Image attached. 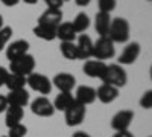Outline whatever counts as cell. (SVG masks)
I'll return each mask as SVG.
<instances>
[{"mask_svg": "<svg viewBox=\"0 0 152 137\" xmlns=\"http://www.w3.org/2000/svg\"><path fill=\"white\" fill-rule=\"evenodd\" d=\"M5 6H8V8H11V6H17L18 3H20V0H0Z\"/></svg>", "mask_w": 152, "mask_h": 137, "instance_id": "obj_34", "label": "cell"}, {"mask_svg": "<svg viewBox=\"0 0 152 137\" xmlns=\"http://www.w3.org/2000/svg\"><path fill=\"white\" fill-rule=\"evenodd\" d=\"M61 2H62V3H64V2H69V0H61Z\"/></svg>", "mask_w": 152, "mask_h": 137, "instance_id": "obj_39", "label": "cell"}, {"mask_svg": "<svg viewBox=\"0 0 152 137\" xmlns=\"http://www.w3.org/2000/svg\"><path fill=\"white\" fill-rule=\"evenodd\" d=\"M140 44L138 43H129L128 46H126L123 49V52L120 53L119 56V64L120 66H129V64H134L137 58L140 56Z\"/></svg>", "mask_w": 152, "mask_h": 137, "instance_id": "obj_10", "label": "cell"}, {"mask_svg": "<svg viewBox=\"0 0 152 137\" xmlns=\"http://www.w3.org/2000/svg\"><path fill=\"white\" fill-rule=\"evenodd\" d=\"M2 28H3V17L0 15V29H2Z\"/></svg>", "mask_w": 152, "mask_h": 137, "instance_id": "obj_38", "label": "cell"}, {"mask_svg": "<svg viewBox=\"0 0 152 137\" xmlns=\"http://www.w3.org/2000/svg\"><path fill=\"white\" fill-rule=\"evenodd\" d=\"M90 2H91V0H75V3L78 5V6H81V8L88 6V5H90Z\"/></svg>", "mask_w": 152, "mask_h": 137, "instance_id": "obj_35", "label": "cell"}, {"mask_svg": "<svg viewBox=\"0 0 152 137\" xmlns=\"http://www.w3.org/2000/svg\"><path fill=\"white\" fill-rule=\"evenodd\" d=\"M76 34L72 23L70 21H64V23H59V26L56 28V38L61 40V43H67V41H75L76 38Z\"/></svg>", "mask_w": 152, "mask_h": 137, "instance_id": "obj_20", "label": "cell"}, {"mask_svg": "<svg viewBox=\"0 0 152 137\" xmlns=\"http://www.w3.org/2000/svg\"><path fill=\"white\" fill-rule=\"evenodd\" d=\"M31 111H32L35 116H40V117H50V116H53L55 108H53V104L50 102L47 97L40 96V97H37L35 101L31 104Z\"/></svg>", "mask_w": 152, "mask_h": 137, "instance_id": "obj_8", "label": "cell"}, {"mask_svg": "<svg viewBox=\"0 0 152 137\" xmlns=\"http://www.w3.org/2000/svg\"><path fill=\"white\" fill-rule=\"evenodd\" d=\"M119 96V89L113 85H108V84H102L96 90V99H99L102 104H111L117 99Z\"/></svg>", "mask_w": 152, "mask_h": 137, "instance_id": "obj_15", "label": "cell"}, {"mask_svg": "<svg viewBox=\"0 0 152 137\" xmlns=\"http://www.w3.org/2000/svg\"><path fill=\"white\" fill-rule=\"evenodd\" d=\"M76 47H78V56L79 59H88L93 55V41L88 35H79L78 37V43H76Z\"/></svg>", "mask_w": 152, "mask_h": 137, "instance_id": "obj_16", "label": "cell"}, {"mask_svg": "<svg viewBox=\"0 0 152 137\" xmlns=\"http://www.w3.org/2000/svg\"><path fill=\"white\" fill-rule=\"evenodd\" d=\"M116 55V47L114 43L108 38V37H99L96 43H93V58L97 61H105L110 59Z\"/></svg>", "mask_w": 152, "mask_h": 137, "instance_id": "obj_3", "label": "cell"}, {"mask_svg": "<svg viewBox=\"0 0 152 137\" xmlns=\"http://www.w3.org/2000/svg\"><path fill=\"white\" fill-rule=\"evenodd\" d=\"M34 70H35V59L29 53L23 55L17 59H12L11 64H9L11 73L20 75V76H24V78H28L31 73H34Z\"/></svg>", "mask_w": 152, "mask_h": 137, "instance_id": "obj_4", "label": "cell"}, {"mask_svg": "<svg viewBox=\"0 0 152 137\" xmlns=\"http://www.w3.org/2000/svg\"><path fill=\"white\" fill-rule=\"evenodd\" d=\"M72 137H91V136H90V134H87L85 131H76V133H73Z\"/></svg>", "mask_w": 152, "mask_h": 137, "instance_id": "obj_36", "label": "cell"}, {"mask_svg": "<svg viewBox=\"0 0 152 137\" xmlns=\"http://www.w3.org/2000/svg\"><path fill=\"white\" fill-rule=\"evenodd\" d=\"M6 101H8V105H14V107H20L23 108L24 105L29 104V93L28 90H12L6 95Z\"/></svg>", "mask_w": 152, "mask_h": 137, "instance_id": "obj_17", "label": "cell"}, {"mask_svg": "<svg viewBox=\"0 0 152 137\" xmlns=\"http://www.w3.org/2000/svg\"><path fill=\"white\" fill-rule=\"evenodd\" d=\"M8 108V101H6V96L0 95V113H3V111Z\"/></svg>", "mask_w": 152, "mask_h": 137, "instance_id": "obj_32", "label": "cell"}, {"mask_svg": "<svg viewBox=\"0 0 152 137\" xmlns=\"http://www.w3.org/2000/svg\"><path fill=\"white\" fill-rule=\"evenodd\" d=\"M34 34L38 38H41L44 41H53L56 38V29L49 28V26H43V24H37L34 28Z\"/></svg>", "mask_w": 152, "mask_h": 137, "instance_id": "obj_23", "label": "cell"}, {"mask_svg": "<svg viewBox=\"0 0 152 137\" xmlns=\"http://www.w3.org/2000/svg\"><path fill=\"white\" fill-rule=\"evenodd\" d=\"M66 123L69 127H78L84 122L85 114H87V108L84 105H81L79 102H73L66 111Z\"/></svg>", "mask_w": 152, "mask_h": 137, "instance_id": "obj_6", "label": "cell"}, {"mask_svg": "<svg viewBox=\"0 0 152 137\" xmlns=\"http://www.w3.org/2000/svg\"><path fill=\"white\" fill-rule=\"evenodd\" d=\"M97 6H99V12L110 14L111 11L116 9L117 2H116V0H97Z\"/></svg>", "mask_w": 152, "mask_h": 137, "instance_id": "obj_26", "label": "cell"}, {"mask_svg": "<svg viewBox=\"0 0 152 137\" xmlns=\"http://www.w3.org/2000/svg\"><path fill=\"white\" fill-rule=\"evenodd\" d=\"M52 84L56 87L59 92H66V93H72V90L75 89L76 85V78L73 76L72 73H66V72H61L58 75H55Z\"/></svg>", "mask_w": 152, "mask_h": 137, "instance_id": "obj_9", "label": "cell"}, {"mask_svg": "<svg viewBox=\"0 0 152 137\" xmlns=\"http://www.w3.org/2000/svg\"><path fill=\"white\" fill-rule=\"evenodd\" d=\"M59 23H62V11L61 9H47L38 18V24L49 28H58Z\"/></svg>", "mask_w": 152, "mask_h": 137, "instance_id": "obj_12", "label": "cell"}, {"mask_svg": "<svg viewBox=\"0 0 152 137\" xmlns=\"http://www.w3.org/2000/svg\"><path fill=\"white\" fill-rule=\"evenodd\" d=\"M75 101L79 102L84 107L90 105L96 101V90L90 85H81V87H78V90H76Z\"/></svg>", "mask_w": 152, "mask_h": 137, "instance_id": "obj_14", "label": "cell"}, {"mask_svg": "<svg viewBox=\"0 0 152 137\" xmlns=\"http://www.w3.org/2000/svg\"><path fill=\"white\" fill-rule=\"evenodd\" d=\"M75 102V96L72 93H66V92H59V95L55 97V101L52 102L53 104V108L55 110H59V111H66L72 104Z\"/></svg>", "mask_w": 152, "mask_h": 137, "instance_id": "obj_21", "label": "cell"}, {"mask_svg": "<svg viewBox=\"0 0 152 137\" xmlns=\"http://www.w3.org/2000/svg\"><path fill=\"white\" fill-rule=\"evenodd\" d=\"M102 81L104 84L120 89V87L126 85V82H128V75H126L125 69L120 64H111V66H107V72L104 75Z\"/></svg>", "mask_w": 152, "mask_h": 137, "instance_id": "obj_2", "label": "cell"}, {"mask_svg": "<svg viewBox=\"0 0 152 137\" xmlns=\"http://www.w3.org/2000/svg\"><path fill=\"white\" fill-rule=\"evenodd\" d=\"M5 123H6V127L11 128V127H14L17 125V123H21V119H23V114H24V111L23 108L20 107H14V105H8V108L5 110Z\"/></svg>", "mask_w": 152, "mask_h": 137, "instance_id": "obj_19", "label": "cell"}, {"mask_svg": "<svg viewBox=\"0 0 152 137\" xmlns=\"http://www.w3.org/2000/svg\"><path fill=\"white\" fill-rule=\"evenodd\" d=\"M23 2H24V3H28V5H35L38 0H23Z\"/></svg>", "mask_w": 152, "mask_h": 137, "instance_id": "obj_37", "label": "cell"}, {"mask_svg": "<svg viewBox=\"0 0 152 137\" xmlns=\"http://www.w3.org/2000/svg\"><path fill=\"white\" fill-rule=\"evenodd\" d=\"M134 120V111L131 110H120L119 113H116L111 119V128L114 131H125L128 130L129 125Z\"/></svg>", "mask_w": 152, "mask_h": 137, "instance_id": "obj_7", "label": "cell"}, {"mask_svg": "<svg viewBox=\"0 0 152 137\" xmlns=\"http://www.w3.org/2000/svg\"><path fill=\"white\" fill-rule=\"evenodd\" d=\"M26 84L34 92L40 93L43 96H46V95H49L50 92H52V81L43 73H35V72L31 73L26 78Z\"/></svg>", "mask_w": 152, "mask_h": 137, "instance_id": "obj_5", "label": "cell"}, {"mask_svg": "<svg viewBox=\"0 0 152 137\" xmlns=\"http://www.w3.org/2000/svg\"><path fill=\"white\" fill-rule=\"evenodd\" d=\"M29 51V41L26 40H17V41H12L8 49H6V58L9 61L12 59H17L23 55H26Z\"/></svg>", "mask_w": 152, "mask_h": 137, "instance_id": "obj_13", "label": "cell"}, {"mask_svg": "<svg viewBox=\"0 0 152 137\" xmlns=\"http://www.w3.org/2000/svg\"><path fill=\"white\" fill-rule=\"evenodd\" d=\"M110 24H111V17L105 12H97L94 17V29L100 37H108L110 32Z\"/></svg>", "mask_w": 152, "mask_h": 137, "instance_id": "obj_18", "label": "cell"}, {"mask_svg": "<svg viewBox=\"0 0 152 137\" xmlns=\"http://www.w3.org/2000/svg\"><path fill=\"white\" fill-rule=\"evenodd\" d=\"M44 3H46L47 9H61V6H62L61 0H44Z\"/></svg>", "mask_w": 152, "mask_h": 137, "instance_id": "obj_30", "label": "cell"}, {"mask_svg": "<svg viewBox=\"0 0 152 137\" xmlns=\"http://www.w3.org/2000/svg\"><path fill=\"white\" fill-rule=\"evenodd\" d=\"M11 37H12V28L3 26L2 29H0V51H3V49L6 47L8 41L11 40Z\"/></svg>", "mask_w": 152, "mask_h": 137, "instance_id": "obj_27", "label": "cell"}, {"mask_svg": "<svg viewBox=\"0 0 152 137\" xmlns=\"http://www.w3.org/2000/svg\"><path fill=\"white\" fill-rule=\"evenodd\" d=\"M82 70H84V73L87 75V76L102 79L104 75H105V72H107V64L104 63V61L88 59V61H85V64H84Z\"/></svg>", "mask_w": 152, "mask_h": 137, "instance_id": "obj_11", "label": "cell"}, {"mask_svg": "<svg viewBox=\"0 0 152 137\" xmlns=\"http://www.w3.org/2000/svg\"><path fill=\"white\" fill-rule=\"evenodd\" d=\"M5 85L9 89V92H12V90H21V89H24V85H26V78L9 72Z\"/></svg>", "mask_w": 152, "mask_h": 137, "instance_id": "obj_24", "label": "cell"}, {"mask_svg": "<svg viewBox=\"0 0 152 137\" xmlns=\"http://www.w3.org/2000/svg\"><path fill=\"white\" fill-rule=\"evenodd\" d=\"M140 105L145 110H151L152 108V90H148L143 93L142 99H140Z\"/></svg>", "mask_w": 152, "mask_h": 137, "instance_id": "obj_29", "label": "cell"}, {"mask_svg": "<svg viewBox=\"0 0 152 137\" xmlns=\"http://www.w3.org/2000/svg\"><path fill=\"white\" fill-rule=\"evenodd\" d=\"M8 75H9V70H6L5 67H0V87L5 85L6 82V78H8Z\"/></svg>", "mask_w": 152, "mask_h": 137, "instance_id": "obj_31", "label": "cell"}, {"mask_svg": "<svg viewBox=\"0 0 152 137\" xmlns=\"http://www.w3.org/2000/svg\"><path fill=\"white\" fill-rule=\"evenodd\" d=\"M113 137H134V134L129 133L128 130H125V131H116Z\"/></svg>", "mask_w": 152, "mask_h": 137, "instance_id": "obj_33", "label": "cell"}, {"mask_svg": "<svg viewBox=\"0 0 152 137\" xmlns=\"http://www.w3.org/2000/svg\"><path fill=\"white\" fill-rule=\"evenodd\" d=\"M28 134V128L23 123H17V125L11 127L8 131V137H24Z\"/></svg>", "mask_w": 152, "mask_h": 137, "instance_id": "obj_28", "label": "cell"}, {"mask_svg": "<svg viewBox=\"0 0 152 137\" xmlns=\"http://www.w3.org/2000/svg\"><path fill=\"white\" fill-rule=\"evenodd\" d=\"M70 23H72V26H73L76 34H84L88 28H90V17H88L85 12H79V14L75 17V20L70 21Z\"/></svg>", "mask_w": 152, "mask_h": 137, "instance_id": "obj_22", "label": "cell"}, {"mask_svg": "<svg viewBox=\"0 0 152 137\" xmlns=\"http://www.w3.org/2000/svg\"><path fill=\"white\" fill-rule=\"evenodd\" d=\"M108 38L113 43H126L129 40V23L122 17L111 18Z\"/></svg>", "mask_w": 152, "mask_h": 137, "instance_id": "obj_1", "label": "cell"}, {"mask_svg": "<svg viewBox=\"0 0 152 137\" xmlns=\"http://www.w3.org/2000/svg\"><path fill=\"white\" fill-rule=\"evenodd\" d=\"M3 137H8V136H3Z\"/></svg>", "mask_w": 152, "mask_h": 137, "instance_id": "obj_40", "label": "cell"}, {"mask_svg": "<svg viewBox=\"0 0 152 137\" xmlns=\"http://www.w3.org/2000/svg\"><path fill=\"white\" fill-rule=\"evenodd\" d=\"M148 2H151V0H148Z\"/></svg>", "mask_w": 152, "mask_h": 137, "instance_id": "obj_41", "label": "cell"}, {"mask_svg": "<svg viewBox=\"0 0 152 137\" xmlns=\"http://www.w3.org/2000/svg\"><path fill=\"white\" fill-rule=\"evenodd\" d=\"M61 53L66 59H79L78 56V47H76V43L75 41H67V43H61Z\"/></svg>", "mask_w": 152, "mask_h": 137, "instance_id": "obj_25", "label": "cell"}]
</instances>
